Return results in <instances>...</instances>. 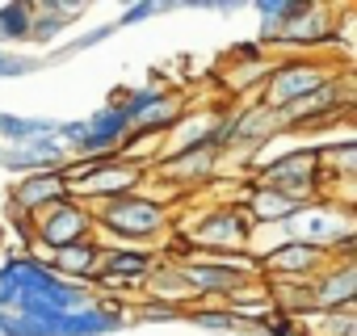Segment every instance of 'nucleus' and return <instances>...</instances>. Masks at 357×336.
Wrapping results in <instances>:
<instances>
[{"label":"nucleus","instance_id":"1","mask_svg":"<svg viewBox=\"0 0 357 336\" xmlns=\"http://www.w3.org/2000/svg\"><path fill=\"white\" fill-rule=\"evenodd\" d=\"M93 298H97L93 286L59 277L34 252H13V257L0 261V311H17L34 323H47L55 315L89 307Z\"/></svg>","mask_w":357,"mask_h":336},{"label":"nucleus","instance_id":"2","mask_svg":"<svg viewBox=\"0 0 357 336\" xmlns=\"http://www.w3.org/2000/svg\"><path fill=\"white\" fill-rule=\"evenodd\" d=\"M168 231H172L168 202L164 198H151L143 190L93 206V236L101 244L114 240L109 248H147V244H160Z\"/></svg>","mask_w":357,"mask_h":336},{"label":"nucleus","instance_id":"3","mask_svg":"<svg viewBox=\"0 0 357 336\" xmlns=\"http://www.w3.org/2000/svg\"><path fill=\"white\" fill-rule=\"evenodd\" d=\"M63 177H68L72 202L93 211L109 198L135 194L147 177V168H143V160H126V155H76L63 168Z\"/></svg>","mask_w":357,"mask_h":336},{"label":"nucleus","instance_id":"4","mask_svg":"<svg viewBox=\"0 0 357 336\" xmlns=\"http://www.w3.org/2000/svg\"><path fill=\"white\" fill-rule=\"evenodd\" d=\"M332 84V72L319 63V59H311V55H282V59H273V68H269V76H265V89H261V105L265 109H273L282 122L294 114V109H303L319 89H328Z\"/></svg>","mask_w":357,"mask_h":336},{"label":"nucleus","instance_id":"5","mask_svg":"<svg viewBox=\"0 0 357 336\" xmlns=\"http://www.w3.org/2000/svg\"><path fill=\"white\" fill-rule=\"evenodd\" d=\"M176 273H181L185 290L194 298H227L236 286L257 277V257L240 252V257H211V252H185L181 261H172Z\"/></svg>","mask_w":357,"mask_h":336},{"label":"nucleus","instance_id":"6","mask_svg":"<svg viewBox=\"0 0 357 336\" xmlns=\"http://www.w3.org/2000/svg\"><path fill=\"white\" fill-rule=\"evenodd\" d=\"M252 236L257 231L240 206H215L194 223V231H185V244L211 257H240V252H252Z\"/></svg>","mask_w":357,"mask_h":336},{"label":"nucleus","instance_id":"7","mask_svg":"<svg viewBox=\"0 0 357 336\" xmlns=\"http://www.w3.org/2000/svg\"><path fill=\"white\" fill-rule=\"evenodd\" d=\"M261 190H282V194H298V198H315L324 185V164H319V147H294L278 160L257 164V181Z\"/></svg>","mask_w":357,"mask_h":336},{"label":"nucleus","instance_id":"8","mask_svg":"<svg viewBox=\"0 0 357 336\" xmlns=\"http://www.w3.org/2000/svg\"><path fill=\"white\" fill-rule=\"evenodd\" d=\"M34 257H51V252H63L72 244H84L93 240V211L80 206V202H59L43 215H34Z\"/></svg>","mask_w":357,"mask_h":336},{"label":"nucleus","instance_id":"9","mask_svg":"<svg viewBox=\"0 0 357 336\" xmlns=\"http://www.w3.org/2000/svg\"><path fill=\"white\" fill-rule=\"evenodd\" d=\"M269 231H282V240H298V244H311V248H324L328 252L344 231H353V219L336 202H311L298 219H290L286 227H269Z\"/></svg>","mask_w":357,"mask_h":336},{"label":"nucleus","instance_id":"10","mask_svg":"<svg viewBox=\"0 0 357 336\" xmlns=\"http://www.w3.org/2000/svg\"><path fill=\"white\" fill-rule=\"evenodd\" d=\"M130 319V311L122 303H109V298H93L89 307L80 311H68V315H55L43 328V336H109V332H122V323Z\"/></svg>","mask_w":357,"mask_h":336},{"label":"nucleus","instance_id":"11","mask_svg":"<svg viewBox=\"0 0 357 336\" xmlns=\"http://www.w3.org/2000/svg\"><path fill=\"white\" fill-rule=\"evenodd\" d=\"M155 265H160V257H155L151 248H109V244H105L93 282H97L101 290H118V294H126V290H139Z\"/></svg>","mask_w":357,"mask_h":336},{"label":"nucleus","instance_id":"12","mask_svg":"<svg viewBox=\"0 0 357 336\" xmlns=\"http://www.w3.org/2000/svg\"><path fill=\"white\" fill-rule=\"evenodd\" d=\"M328 261H332V257H328L324 248H311V244H298V240H282V244H273V248L261 252L257 269L269 273L273 282H286V277L298 282V277H315Z\"/></svg>","mask_w":357,"mask_h":336},{"label":"nucleus","instance_id":"13","mask_svg":"<svg viewBox=\"0 0 357 336\" xmlns=\"http://www.w3.org/2000/svg\"><path fill=\"white\" fill-rule=\"evenodd\" d=\"M126 147H130V122L122 118V109L114 101H105L101 109H93L84 118L80 155H122Z\"/></svg>","mask_w":357,"mask_h":336},{"label":"nucleus","instance_id":"14","mask_svg":"<svg viewBox=\"0 0 357 336\" xmlns=\"http://www.w3.org/2000/svg\"><path fill=\"white\" fill-rule=\"evenodd\" d=\"M13 211H22V215H43V211H51V206H59V202H72V194H68V177H63V168H47V173H30V177H17V185H13Z\"/></svg>","mask_w":357,"mask_h":336},{"label":"nucleus","instance_id":"15","mask_svg":"<svg viewBox=\"0 0 357 336\" xmlns=\"http://www.w3.org/2000/svg\"><path fill=\"white\" fill-rule=\"evenodd\" d=\"M84 13H89L84 0H38V5H34V22H30V47H43V51L59 47L63 34Z\"/></svg>","mask_w":357,"mask_h":336},{"label":"nucleus","instance_id":"16","mask_svg":"<svg viewBox=\"0 0 357 336\" xmlns=\"http://www.w3.org/2000/svg\"><path fill=\"white\" fill-rule=\"evenodd\" d=\"M68 164H72V151L55 139V130L34 139V143H26V147H5L0 151V168H9V173H17V177L47 173V168H68Z\"/></svg>","mask_w":357,"mask_h":336},{"label":"nucleus","instance_id":"17","mask_svg":"<svg viewBox=\"0 0 357 336\" xmlns=\"http://www.w3.org/2000/svg\"><path fill=\"white\" fill-rule=\"evenodd\" d=\"M311 298L319 311H349L353 298H357V261H328L319 273H315V286H311Z\"/></svg>","mask_w":357,"mask_h":336},{"label":"nucleus","instance_id":"18","mask_svg":"<svg viewBox=\"0 0 357 336\" xmlns=\"http://www.w3.org/2000/svg\"><path fill=\"white\" fill-rule=\"evenodd\" d=\"M311 202H319V198H298V194H282V190H261V185H252L244 215H248V223H257V227H286V223L298 219Z\"/></svg>","mask_w":357,"mask_h":336},{"label":"nucleus","instance_id":"19","mask_svg":"<svg viewBox=\"0 0 357 336\" xmlns=\"http://www.w3.org/2000/svg\"><path fill=\"white\" fill-rule=\"evenodd\" d=\"M332 34H336V30H332V13H328V9H315V5H303V13H298L278 38H273V47L298 55V51H315V47H324Z\"/></svg>","mask_w":357,"mask_h":336},{"label":"nucleus","instance_id":"20","mask_svg":"<svg viewBox=\"0 0 357 336\" xmlns=\"http://www.w3.org/2000/svg\"><path fill=\"white\" fill-rule=\"evenodd\" d=\"M101 252H105V244L93 236V240H84V244H72V248H63V252H51V257H43L59 277H68V282H80V286H93V277H97V265H101Z\"/></svg>","mask_w":357,"mask_h":336},{"label":"nucleus","instance_id":"21","mask_svg":"<svg viewBox=\"0 0 357 336\" xmlns=\"http://www.w3.org/2000/svg\"><path fill=\"white\" fill-rule=\"evenodd\" d=\"M286 122L273 114V109H265L261 101L257 105H248V109H240V114H231V147H261L265 139H273L278 130H282Z\"/></svg>","mask_w":357,"mask_h":336},{"label":"nucleus","instance_id":"22","mask_svg":"<svg viewBox=\"0 0 357 336\" xmlns=\"http://www.w3.org/2000/svg\"><path fill=\"white\" fill-rule=\"evenodd\" d=\"M215 160H219V151H211V147H190V151L164 155L160 164H164V177H172L176 190H185V185H194V181H202V177L215 173Z\"/></svg>","mask_w":357,"mask_h":336},{"label":"nucleus","instance_id":"23","mask_svg":"<svg viewBox=\"0 0 357 336\" xmlns=\"http://www.w3.org/2000/svg\"><path fill=\"white\" fill-rule=\"evenodd\" d=\"M34 5L30 0H5L0 5V51H22L30 43Z\"/></svg>","mask_w":357,"mask_h":336},{"label":"nucleus","instance_id":"24","mask_svg":"<svg viewBox=\"0 0 357 336\" xmlns=\"http://www.w3.org/2000/svg\"><path fill=\"white\" fill-rule=\"evenodd\" d=\"M122 26H118V17L114 22H101V26H93V30H80V34H72V38H63L59 47H51L47 55H43V63L51 68V63H63V59H76V55H84V51H93V47H101V43H109L114 34H118Z\"/></svg>","mask_w":357,"mask_h":336},{"label":"nucleus","instance_id":"25","mask_svg":"<svg viewBox=\"0 0 357 336\" xmlns=\"http://www.w3.org/2000/svg\"><path fill=\"white\" fill-rule=\"evenodd\" d=\"M252 13L261 17V43L273 47V38L303 13V5H294V0H257Z\"/></svg>","mask_w":357,"mask_h":336},{"label":"nucleus","instance_id":"26","mask_svg":"<svg viewBox=\"0 0 357 336\" xmlns=\"http://www.w3.org/2000/svg\"><path fill=\"white\" fill-rule=\"evenodd\" d=\"M43 55H26V51H0V80H26L34 72H43Z\"/></svg>","mask_w":357,"mask_h":336},{"label":"nucleus","instance_id":"27","mask_svg":"<svg viewBox=\"0 0 357 336\" xmlns=\"http://www.w3.org/2000/svg\"><path fill=\"white\" fill-rule=\"evenodd\" d=\"M181 319H190V323H198V328H206V332H240V323H236L223 307H185Z\"/></svg>","mask_w":357,"mask_h":336},{"label":"nucleus","instance_id":"28","mask_svg":"<svg viewBox=\"0 0 357 336\" xmlns=\"http://www.w3.org/2000/svg\"><path fill=\"white\" fill-rule=\"evenodd\" d=\"M181 311H185V307H168V303L147 298V303H139V307H135V319H147V323H168V319H181Z\"/></svg>","mask_w":357,"mask_h":336},{"label":"nucleus","instance_id":"29","mask_svg":"<svg viewBox=\"0 0 357 336\" xmlns=\"http://www.w3.org/2000/svg\"><path fill=\"white\" fill-rule=\"evenodd\" d=\"M0 336H43V328L17 311H0Z\"/></svg>","mask_w":357,"mask_h":336},{"label":"nucleus","instance_id":"30","mask_svg":"<svg viewBox=\"0 0 357 336\" xmlns=\"http://www.w3.org/2000/svg\"><path fill=\"white\" fill-rule=\"evenodd\" d=\"M261 336H298V323L290 315H278V319H265L261 323Z\"/></svg>","mask_w":357,"mask_h":336},{"label":"nucleus","instance_id":"31","mask_svg":"<svg viewBox=\"0 0 357 336\" xmlns=\"http://www.w3.org/2000/svg\"><path fill=\"white\" fill-rule=\"evenodd\" d=\"M0 151H5V147H0Z\"/></svg>","mask_w":357,"mask_h":336}]
</instances>
